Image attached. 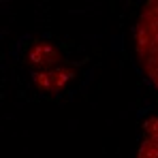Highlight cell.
Here are the masks:
<instances>
[{"label":"cell","mask_w":158,"mask_h":158,"mask_svg":"<svg viewBox=\"0 0 158 158\" xmlns=\"http://www.w3.org/2000/svg\"><path fill=\"white\" fill-rule=\"evenodd\" d=\"M62 60V53L60 49L52 45V43H36V45H32L30 47V52H28V62L32 64V66H52V64H58Z\"/></svg>","instance_id":"cell-1"},{"label":"cell","mask_w":158,"mask_h":158,"mask_svg":"<svg viewBox=\"0 0 158 158\" xmlns=\"http://www.w3.org/2000/svg\"><path fill=\"white\" fill-rule=\"evenodd\" d=\"M34 83H36V88H41V90H52V75H49V71H36L34 75Z\"/></svg>","instance_id":"cell-4"},{"label":"cell","mask_w":158,"mask_h":158,"mask_svg":"<svg viewBox=\"0 0 158 158\" xmlns=\"http://www.w3.org/2000/svg\"><path fill=\"white\" fill-rule=\"evenodd\" d=\"M49 75H52V94H58V92H62L64 90V85L71 81V79L75 77V69H69V66H62V69H53L49 71Z\"/></svg>","instance_id":"cell-3"},{"label":"cell","mask_w":158,"mask_h":158,"mask_svg":"<svg viewBox=\"0 0 158 158\" xmlns=\"http://www.w3.org/2000/svg\"><path fill=\"white\" fill-rule=\"evenodd\" d=\"M154 85H156V90H158V77H156V79H154Z\"/></svg>","instance_id":"cell-6"},{"label":"cell","mask_w":158,"mask_h":158,"mask_svg":"<svg viewBox=\"0 0 158 158\" xmlns=\"http://www.w3.org/2000/svg\"><path fill=\"white\" fill-rule=\"evenodd\" d=\"M143 131L150 139H154L158 143V115H150L145 122H143Z\"/></svg>","instance_id":"cell-5"},{"label":"cell","mask_w":158,"mask_h":158,"mask_svg":"<svg viewBox=\"0 0 158 158\" xmlns=\"http://www.w3.org/2000/svg\"><path fill=\"white\" fill-rule=\"evenodd\" d=\"M135 43H137V56H139V60L145 62L150 58V52H152V34H150L148 26L141 19H139L137 30H135Z\"/></svg>","instance_id":"cell-2"}]
</instances>
